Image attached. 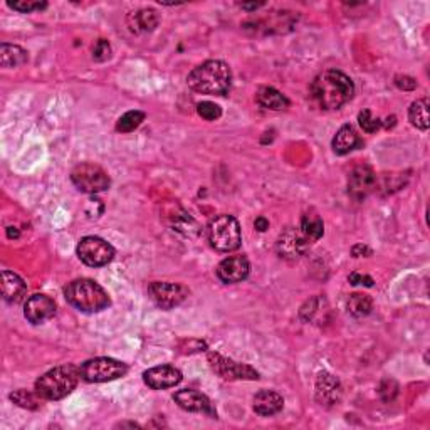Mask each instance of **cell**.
<instances>
[{
    "instance_id": "obj_1",
    "label": "cell",
    "mask_w": 430,
    "mask_h": 430,
    "mask_svg": "<svg viewBox=\"0 0 430 430\" xmlns=\"http://www.w3.org/2000/svg\"><path fill=\"white\" fill-rule=\"evenodd\" d=\"M309 93L318 108L333 112L351 100L355 95V84L344 72L330 69L314 78Z\"/></svg>"
},
{
    "instance_id": "obj_2",
    "label": "cell",
    "mask_w": 430,
    "mask_h": 430,
    "mask_svg": "<svg viewBox=\"0 0 430 430\" xmlns=\"http://www.w3.org/2000/svg\"><path fill=\"white\" fill-rule=\"evenodd\" d=\"M187 83L202 95L224 96L232 84L231 67L222 61H207L190 72Z\"/></svg>"
},
{
    "instance_id": "obj_3",
    "label": "cell",
    "mask_w": 430,
    "mask_h": 430,
    "mask_svg": "<svg viewBox=\"0 0 430 430\" xmlns=\"http://www.w3.org/2000/svg\"><path fill=\"white\" fill-rule=\"evenodd\" d=\"M67 303L83 313H100L109 306V296L93 279H76L64 289Z\"/></svg>"
},
{
    "instance_id": "obj_4",
    "label": "cell",
    "mask_w": 430,
    "mask_h": 430,
    "mask_svg": "<svg viewBox=\"0 0 430 430\" xmlns=\"http://www.w3.org/2000/svg\"><path fill=\"white\" fill-rule=\"evenodd\" d=\"M81 378V370L74 365H61L49 370L36 382V391L41 398L61 400L76 389Z\"/></svg>"
},
{
    "instance_id": "obj_5",
    "label": "cell",
    "mask_w": 430,
    "mask_h": 430,
    "mask_svg": "<svg viewBox=\"0 0 430 430\" xmlns=\"http://www.w3.org/2000/svg\"><path fill=\"white\" fill-rule=\"evenodd\" d=\"M208 242L215 250L220 253H232L239 249L242 242L241 225L236 217L219 215L208 225Z\"/></svg>"
},
{
    "instance_id": "obj_6",
    "label": "cell",
    "mask_w": 430,
    "mask_h": 430,
    "mask_svg": "<svg viewBox=\"0 0 430 430\" xmlns=\"http://www.w3.org/2000/svg\"><path fill=\"white\" fill-rule=\"evenodd\" d=\"M81 378L89 383H103L118 380L128 372L126 363L114 358H95L81 365Z\"/></svg>"
},
{
    "instance_id": "obj_7",
    "label": "cell",
    "mask_w": 430,
    "mask_h": 430,
    "mask_svg": "<svg viewBox=\"0 0 430 430\" xmlns=\"http://www.w3.org/2000/svg\"><path fill=\"white\" fill-rule=\"evenodd\" d=\"M71 180L78 187V190L84 192V194H100V192L108 190L112 185L108 173L95 163L78 165L72 170Z\"/></svg>"
},
{
    "instance_id": "obj_8",
    "label": "cell",
    "mask_w": 430,
    "mask_h": 430,
    "mask_svg": "<svg viewBox=\"0 0 430 430\" xmlns=\"http://www.w3.org/2000/svg\"><path fill=\"white\" fill-rule=\"evenodd\" d=\"M78 255L86 266L103 267L113 261L114 249L109 242L96 236L83 237L78 244Z\"/></svg>"
},
{
    "instance_id": "obj_9",
    "label": "cell",
    "mask_w": 430,
    "mask_h": 430,
    "mask_svg": "<svg viewBox=\"0 0 430 430\" xmlns=\"http://www.w3.org/2000/svg\"><path fill=\"white\" fill-rule=\"evenodd\" d=\"M208 363L224 380H257L259 378V373L253 367L225 358L219 353H208Z\"/></svg>"
},
{
    "instance_id": "obj_10",
    "label": "cell",
    "mask_w": 430,
    "mask_h": 430,
    "mask_svg": "<svg viewBox=\"0 0 430 430\" xmlns=\"http://www.w3.org/2000/svg\"><path fill=\"white\" fill-rule=\"evenodd\" d=\"M148 295L159 308L161 309H173L175 306L182 304L189 296V289L182 284L175 283H161L155 281L148 286Z\"/></svg>"
},
{
    "instance_id": "obj_11",
    "label": "cell",
    "mask_w": 430,
    "mask_h": 430,
    "mask_svg": "<svg viewBox=\"0 0 430 430\" xmlns=\"http://www.w3.org/2000/svg\"><path fill=\"white\" fill-rule=\"evenodd\" d=\"M377 189V173L368 165H358L348 177V194L356 202H363L372 192Z\"/></svg>"
},
{
    "instance_id": "obj_12",
    "label": "cell",
    "mask_w": 430,
    "mask_h": 430,
    "mask_svg": "<svg viewBox=\"0 0 430 430\" xmlns=\"http://www.w3.org/2000/svg\"><path fill=\"white\" fill-rule=\"evenodd\" d=\"M308 241L304 239L303 234L300 232V229L288 227L286 231L279 234L278 242H276V250L283 259L288 261H296L301 255L306 253L308 249Z\"/></svg>"
},
{
    "instance_id": "obj_13",
    "label": "cell",
    "mask_w": 430,
    "mask_h": 430,
    "mask_svg": "<svg viewBox=\"0 0 430 430\" xmlns=\"http://www.w3.org/2000/svg\"><path fill=\"white\" fill-rule=\"evenodd\" d=\"M143 380L153 390L172 389L182 382V372L172 365H160L143 373Z\"/></svg>"
},
{
    "instance_id": "obj_14",
    "label": "cell",
    "mask_w": 430,
    "mask_h": 430,
    "mask_svg": "<svg viewBox=\"0 0 430 430\" xmlns=\"http://www.w3.org/2000/svg\"><path fill=\"white\" fill-rule=\"evenodd\" d=\"M343 389L342 383L335 375L321 372L316 378V400L325 407L338 405L342 400Z\"/></svg>"
},
{
    "instance_id": "obj_15",
    "label": "cell",
    "mask_w": 430,
    "mask_h": 430,
    "mask_svg": "<svg viewBox=\"0 0 430 430\" xmlns=\"http://www.w3.org/2000/svg\"><path fill=\"white\" fill-rule=\"evenodd\" d=\"M250 266L246 255H232L217 266V276L225 284H236L249 276Z\"/></svg>"
},
{
    "instance_id": "obj_16",
    "label": "cell",
    "mask_w": 430,
    "mask_h": 430,
    "mask_svg": "<svg viewBox=\"0 0 430 430\" xmlns=\"http://www.w3.org/2000/svg\"><path fill=\"white\" fill-rule=\"evenodd\" d=\"M56 313V303L46 295H34L27 300L24 308V316L32 325H41L48 321Z\"/></svg>"
},
{
    "instance_id": "obj_17",
    "label": "cell",
    "mask_w": 430,
    "mask_h": 430,
    "mask_svg": "<svg viewBox=\"0 0 430 430\" xmlns=\"http://www.w3.org/2000/svg\"><path fill=\"white\" fill-rule=\"evenodd\" d=\"M173 400L178 403V407H182L187 412H199V414H208L212 417H217L210 398L197 390H178L177 394L173 395Z\"/></svg>"
},
{
    "instance_id": "obj_18",
    "label": "cell",
    "mask_w": 430,
    "mask_h": 430,
    "mask_svg": "<svg viewBox=\"0 0 430 430\" xmlns=\"http://www.w3.org/2000/svg\"><path fill=\"white\" fill-rule=\"evenodd\" d=\"M27 286L15 272L2 271V297L8 304H19L25 297Z\"/></svg>"
},
{
    "instance_id": "obj_19",
    "label": "cell",
    "mask_w": 430,
    "mask_h": 430,
    "mask_svg": "<svg viewBox=\"0 0 430 430\" xmlns=\"http://www.w3.org/2000/svg\"><path fill=\"white\" fill-rule=\"evenodd\" d=\"M284 407V398L281 397L278 391L272 390H261L254 397V410L255 414L262 417H271L279 414Z\"/></svg>"
},
{
    "instance_id": "obj_20",
    "label": "cell",
    "mask_w": 430,
    "mask_h": 430,
    "mask_svg": "<svg viewBox=\"0 0 430 430\" xmlns=\"http://www.w3.org/2000/svg\"><path fill=\"white\" fill-rule=\"evenodd\" d=\"M159 24L160 15L156 14V11H153V8H142V11L128 15V25H130L131 32L135 34L155 31Z\"/></svg>"
},
{
    "instance_id": "obj_21",
    "label": "cell",
    "mask_w": 430,
    "mask_h": 430,
    "mask_svg": "<svg viewBox=\"0 0 430 430\" xmlns=\"http://www.w3.org/2000/svg\"><path fill=\"white\" fill-rule=\"evenodd\" d=\"M361 145V140L358 133L355 131V128L350 125H344L338 130V133L333 138V150L336 155H347L358 148Z\"/></svg>"
},
{
    "instance_id": "obj_22",
    "label": "cell",
    "mask_w": 430,
    "mask_h": 430,
    "mask_svg": "<svg viewBox=\"0 0 430 430\" xmlns=\"http://www.w3.org/2000/svg\"><path fill=\"white\" fill-rule=\"evenodd\" d=\"M255 100H257L259 106L266 109H272V112H283L289 106V100L283 93L278 91L276 88L271 86H264L257 91L255 95Z\"/></svg>"
},
{
    "instance_id": "obj_23",
    "label": "cell",
    "mask_w": 430,
    "mask_h": 430,
    "mask_svg": "<svg viewBox=\"0 0 430 430\" xmlns=\"http://www.w3.org/2000/svg\"><path fill=\"white\" fill-rule=\"evenodd\" d=\"M300 232L303 234V237L308 241V244L321 239L323 234H325V224H323L321 217H319L316 212H306L303 219H301Z\"/></svg>"
},
{
    "instance_id": "obj_24",
    "label": "cell",
    "mask_w": 430,
    "mask_h": 430,
    "mask_svg": "<svg viewBox=\"0 0 430 430\" xmlns=\"http://www.w3.org/2000/svg\"><path fill=\"white\" fill-rule=\"evenodd\" d=\"M27 53L14 44H0V64L2 67H17L27 62Z\"/></svg>"
},
{
    "instance_id": "obj_25",
    "label": "cell",
    "mask_w": 430,
    "mask_h": 430,
    "mask_svg": "<svg viewBox=\"0 0 430 430\" xmlns=\"http://www.w3.org/2000/svg\"><path fill=\"white\" fill-rule=\"evenodd\" d=\"M408 118L410 123L419 130H429V100L422 98L412 103L410 109H408Z\"/></svg>"
},
{
    "instance_id": "obj_26",
    "label": "cell",
    "mask_w": 430,
    "mask_h": 430,
    "mask_svg": "<svg viewBox=\"0 0 430 430\" xmlns=\"http://www.w3.org/2000/svg\"><path fill=\"white\" fill-rule=\"evenodd\" d=\"M373 309V301L368 295H363V293H353L348 300V311L353 314L355 318H365L372 313Z\"/></svg>"
},
{
    "instance_id": "obj_27",
    "label": "cell",
    "mask_w": 430,
    "mask_h": 430,
    "mask_svg": "<svg viewBox=\"0 0 430 430\" xmlns=\"http://www.w3.org/2000/svg\"><path fill=\"white\" fill-rule=\"evenodd\" d=\"M41 397L36 394H31V391L20 389L15 390L14 394H11V400L15 403V405L22 407V408H29V410H36V408L41 407Z\"/></svg>"
},
{
    "instance_id": "obj_28",
    "label": "cell",
    "mask_w": 430,
    "mask_h": 430,
    "mask_svg": "<svg viewBox=\"0 0 430 430\" xmlns=\"http://www.w3.org/2000/svg\"><path fill=\"white\" fill-rule=\"evenodd\" d=\"M145 121V113L142 112H128L116 123V131L121 133H130L138 128Z\"/></svg>"
},
{
    "instance_id": "obj_29",
    "label": "cell",
    "mask_w": 430,
    "mask_h": 430,
    "mask_svg": "<svg viewBox=\"0 0 430 430\" xmlns=\"http://www.w3.org/2000/svg\"><path fill=\"white\" fill-rule=\"evenodd\" d=\"M197 113L207 121H215L222 116V109H220V106L212 103V101H202V103H199Z\"/></svg>"
},
{
    "instance_id": "obj_30",
    "label": "cell",
    "mask_w": 430,
    "mask_h": 430,
    "mask_svg": "<svg viewBox=\"0 0 430 430\" xmlns=\"http://www.w3.org/2000/svg\"><path fill=\"white\" fill-rule=\"evenodd\" d=\"M7 6L14 8L17 12H22V14H31V12L42 11V8L48 7L46 2H36V0H19V2H7Z\"/></svg>"
},
{
    "instance_id": "obj_31",
    "label": "cell",
    "mask_w": 430,
    "mask_h": 430,
    "mask_svg": "<svg viewBox=\"0 0 430 430\" xmlns=\"http://www.w3.org/2000/svg\"><path fill=\"white\" fill-rule=\"evenodd\" d=\"M358 123L360 126L363 128V131H367V133H375V131L380 130L383 125L378 118L373 116L370 109H363V112L358 114Z\"/></svg>"
},
{
    "instance_id": "obj_32",
    "label": "cell",
    "mask_w": 430,
    "mask_h": 430,
    "mask_svg": "<svg viewBox=\"0 0 430 430\" xmlns=\"http://www.w3.org/2000/svg\"><path fill=\"white\" fill-rule=\"evenodd\" d=\"M378 394H380L383 402H394L398 395V383L391 378H385L378 387Z\"/></svg>"
},
{
    "instance_id": "obj_33",
    "label": "cell",
    "mask_w": 430,
    "mask_h": 430,
    "mask_svg": "<svg viewBox=\"0 0 430 430\" xmlns=\"http://www.w3.org/2000/svg\"><path fill=\"white\" fill-rule=\"evenodd\" d=\"M109 58H112V46H109V42L106 39H100L96 42L95 49H93V59L103 62Z\"/></svg>"
},
{
    "instance_id": "obj_34",
    "label": "cell",
    "mask_w": 430,
    "mask_h": 430,
    "mask_svg": "<svg viewBox=\"0 0 430 430\" xmlns=\"http://www.w3.org/2000/svg\"><path fill=\"white\" fill-rule=\"evenodd\" d=\"M395 84H397V88L403 89V91H412V89L417 88V81L408 78V76H397V78H395Z\"/></svg>"
},
{
    "instance_id": "obj_35",
    "label": "cell",
    "mask_w": 430,
    "mask_h": 430,
    "mask_svg": "<svg viewBox=\"0 0 430 430\" xmlns=\"http://www.w3.org/2000/svg\"><path fill=\"white\" fill-rule=\"evenodd\" d=\"M348 279H350V284H353V286H356V284H363V286H367V288L373 286V279L370 278V276L360 274V272H353Z\"/></svg>"
},
{
    "instance_id": "obj_36",
    "label": "cell",
    "mask_w": 430,
    "mask_h": 430,
    "mask_svg": "<svg viewBox=\"0 0 430 430\" xmlns=\"http://www.w3.org/2000/svg\"><path fill=\"white\" fill-rule=\"evenodd\" d=\"M351 255H353V257H361V255H372V249H370L368 246L356 244V246H353Z\"/></svg>"
},
{
    "instance_id": "obj_37",
    "label": "cell",
    "mask_w": 430,
    "mask_h": 430,
    "mask_svg": "<svg viewBox=\"0 0 430 430\" xmlns=\"http://www.w3.org/2000/svg\"><path fill=\"white\" fill-rule=\"evenodd\" d=\"M254 227L257 229L259 232H266L267 229H269V220H267L266 217H257L254 222Z\"/></svg>"
},
{
    "instance_id": "obj_38",
    "label": "cell",
    "mask_w": 430,
    "mask_h": 430,
    "mask_svg": "<svg viewBox=\"0 0 430 430\" xmlns=\"http://www.w3.org/2000/svg\"><path fill=\"white\" fill-rule=\"evenodd\" d=\"M264 4H242V8H246V11H255V8L262 7Z\"/></svg>"
},
{
    "instance_id": "obj_39",
    "label": "cell",
    "mask_w": 430,
    "mask_h": 430,
    "mask_svg": "<svg viewBox=\"0 0 430 430\" xmlns=\"http://www.w3.org/2000/svg\"><path fill=\"white\" fill-rule=\"evenodd\" d=\"M7 236L11 237V239H14V237H19V231H15V227H8Z\"/></svg>"
},
{
    "instance_id": "obj_40",
    "label": "cell",
    "mask_w": 430,
    "mask_h": 430,
    "mask_svg": "<svg viewBox=\"0 0 430 430\" xmlns=\"http://www.w3.org/2000/svg\"><path fill=\"white\" fill-rule=\"evenodd\" d=\"M116 427H131V429H138L140 425H138V424H135V422H121V424H118Z\"/></svg>"
}]
</instances>
